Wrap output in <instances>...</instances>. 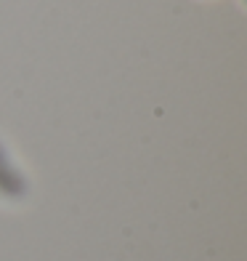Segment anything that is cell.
Listing matches in <instances>:
<instances>
[]
</instances>
